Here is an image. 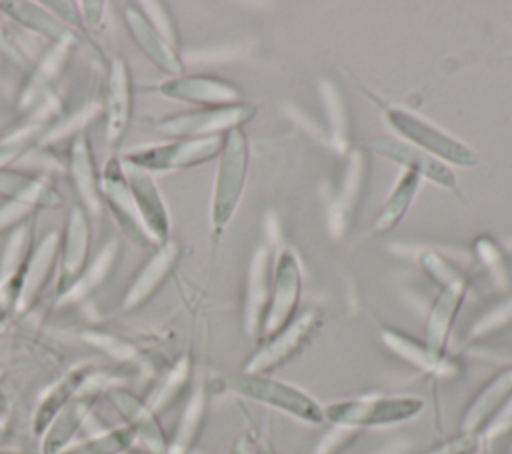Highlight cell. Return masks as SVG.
Returning a JSON list of instances; mask_svg holds the SVG:
<instances>
[{
	"mask_svg": "<svg viewBox=\"0 0 512 454\" xmlns=\"http://www.w3.org/2000/svg\"><path fill=\"white\" fill-rule=\"evenodd\" d=\"M126 78L120 72L114 74L112 78V92H110V126L114 128V136L120 134L122 126H124V118H126V108H128V90H126Z\"/></svg>",
	"mask_w": 512,
	"mask_h": 454,
	"instance_id": "83f0119b",
	"label": "cell"
},
{
	"mask_svg": "<svg viewBox=\"0 0 512 454\" xmlns=\"http://www.w3.org/2000/svg\"><path fill=\"white\" fill-rule=\"evenodd\" d=\"M190 372H192V362L188 356H182L170 370L168 374L162 378V382L158 384V388L154 390V394L148 400V406L158 414L160 410H164L166 406H170L178 394L184 390V386L190 380Z\"/></svg>",
	"mask_w": 512,
	"mask_h": 454,
	"instance_id": "d4e9b609",
	"label": "cell"
},
{
	"mask_svg": "<svg viewBox=\"0 0 512 454\" xmlns=\"http://www.w3.org/2000/svg\"><path fill=\"white\" fill-rule=\"evenodd\" d=\"M206 404H208L206 386H204V382H198L182 410V416L178 420V426H176L172 438H168L166 454H188L190 452V448L194 446V442L202 430L204 416H206Z\"/></svg>",
	"mask_w": 512,
	"mask_h": 454,
	"instance_id": "ffe728a7",
	"label": "cell"
},
{
	"mask_svg": "<svg viewBox=\"0 0 512 454\" xmlns=\"http://www.w3.org/2000/svg\"><path fill=\"white\" fill-rule=\"evenodd\" d=\"M228 454H258V452H256V446H254L252 438L244 434V436L236 438V442L232 444V448H230Z\"/></svg>",
	"mask_w": 512,
	"mask_h": 454,
	"instance_id": "d6a6232c",
	"label": "cell"
},
{
	"mask_svg": "<svg viewBox=\"0 0 512 454\" xmlns=\"http://www.w3.org/2000/svg\"><path fill=\"white\" fill-rule=\"evenodd\" d=\"M320 94H322L326 116H328V124H330L332 146L338 152H348V136H350V132H348L344 100H342L340 92L336 90V86L330 84V82H322Z\"/></svg>",
	"mask_w": 512,
	"mask_h": 454,
	"instance_id": "cb8c5ba5",
	"label": "cell"
},
{
	"mask_svg": "<svg viewBox=\"0 0 512 454\" xmlns=\"http://www.w3.org/2000/svg\"><path fill=\"white\" fill-rule=\"evenodd\" d=\"M418 264H420V268H422L438 286H444V284L452 282L454 278L462 276L446 258H442V256H440L438 252H434V250H424V252H420Z\"/></svg>",
	"mask_w": 512,
	"mask_h": 454,
	"instance_id": "4316f807",
	"label": "cell"
},
{
	"mask_svg": "<svg viewBox=\"0 0 512 454\" xmlns=\"http://www.w3.org/2000/svg\"><path fill=\"white\" fill-rule=\"evenodd\" d=\"M510 320H512V298L506 300L504 304L492 308L482 318H478L474 322V326L470 328V336H484L488 332H494L500 326H506Z\"/></svg>",
	"mask_w": 512,
	"mask_h": 454,
	"instance_id": "f1b7e54d",
	"label": "cell"
},
{
	"mask_svg": "<svg viewBox=\"0 0 512 454\" xmlns=\"http://www.w3.org/2000/svg\"><path fill=\"white\" fill-rule=\"evenodd\" d=\"M256 114V106L240 102L234 106L220 108H204L198 112H188L164 120L160 130L178 138H208V136H224L234 128H242Z\"/></svg>",
	"mask_w": 512,
	"mask_h": 454,
	"instance_id": "8992f818",
	"label": "cell"
},
{
	"mask_svg": "<svg viewBox=\"0 0 512 454\" xmlns=\"http://www.w3.org/2000/svg\"><path fill=\"white\" fill-rule=\"evenodd\" d=\"M268 454H276V452H268Z\"/></svg>",
	"mask_w": 512,
	"mask_h": 454,
	"instance_id": "e575fe53",
	"label": "cell"
},
{
	"mask_svg": "<svg viewBox=\"0 0 512 454\" xmlns=\"http://www.w3.org/2000/svg\"><path fill=\"white\" fill-rule=\"evenodd\" d=\"M300 294H302V268H300L298 256L294 254V250L284 248L272 266L270 296L264 310L258 344L270 338L272 334L280 332L284 326H288L296 318Z\"/></svg>",
	"mask_w": 512,
	"mask_h": 454,
	"instance_id": "5b68a950",
	"label": "cell"
},
{
	"mask_svg": "<svg viewBox=\"0 0 512 454\" xmlns=\"http://www.w3.org/2000/svg\"><path fill=\"white\" fill-rule=\"evenodd\" d=\"M178 256V248L176 244H168L164 246L156 256L154 260L148 264V268L142 272V276L136 280V286L130 290V294H126V302L124 306L126 308H134L138 304H142L164 280V276L168 274L170 266L174 264Z\"/></svg>",
	"mask_w": 512,
	"mask_h": 454,
	"instance_id": "7402d4cb",
	"label": "cell"
},
{
	"mask_svg": "<svg viewBox=\"0 0 512 454\" xmlns=\"http://www.w3.org/2000/svg\"><path fill=\"white\" fill-rule=\"evenodd\" d=\"M90 410V396L78 392L76 398H72L60 414L52 420L48 430L42 436V454H60L64 448L70 446L76 430L80 428L82 420L86 418Z\"/></svg>",
	"mask_w": 512,
	"mask_h": 454,
	"instance_id": "d6986e66",
	"label": "cell"
},
{
	"mask_svg": "<svg viewBox=\"0 0 512 454\" xmlns=\"http://www.w3.org/2000/svg\"><path fill=\"white\" fill-rule=\"evenodd\" d=\"M466 290H468V280L464 276L454 278L452 282L440 286V292L436 294V298L428 310L424 344L438 358L446 356V344L450 338V330H452V324L464 304Z\"/></svg>",
	"mask_w": 512,
	"mask_h": 454,
	"instance_id": "4fadbf2b",
	"label": "cell"
},
{
	"mask_svg": "<svg viewBox=\"0 0 512 454\" xmlns=\"http://www.w3.org/2000/svg\"><path fill=\"white\" fill-rule=\"evenodd\" d=\"M110 402L122 414L124 424H128L134 430L136 440L142 442V448L146 454L168 452V438L160 426L156 412L148 406V402H144L136 394L126 392L122 388H116L110 392Z\"/></svg>",
	"mask_w": 512,
	"mask_h": 454,
	"instance_id": "5bb4252c",
	"label": "cell"
},
{
	"mask_svg": "<svg viewBox=\"0 0 512 454\" xmlns=\"http://www.w3.org/2000/svg\"><path fill=\"white\" fill-rule=\"evenodd\" d=\"M476 442H478V436L462 434L460 432V436H456V438H452V440L432 448L428 454H468L470 450H474Z\"/></svg>",
	"mask_w": 512,
	"mask_h": 454,
	"instance_id": "4dcf8cb0",
	"label": "cell"
},
{
	"mask_svg": "<svg viewBox=\"0 0 512 454\" xmlns=\"http://www.w3.org/2000/svg\"><path fill=\"white\" fill-rule=\"evenodd\" d=\"M162 94L204 108L234 106L242 102L238 86L218 76H174L162 84Z\"/></svg>",
	"mask_w": 512,
	"mask_h": 454,
	"instance_id": "7c38bea8",
	"label": "cell"
},
{
	"mask_svg": "<svg viewBox=\"0 0 512 454\" xmlns=\"http://www.w3.org/2000/svg\"><path fill=\"white\" fill-rule=\"evenodd\" d=\"M136 442V434L128 424L100 432L78 444H70L60 454H120Z\"/></svg>",
	"mask_w": 512,
	"mask_h": 454,
	"instance_id": "603a6c76",
	"label": "cell"
},
{
	"mask_svg": "<svg viewBox=\"0 0 512 454\" xmlns=\"http://www.w3.org/2000/svg\"><path fill=\"white\" fill-rule=\"evenodd\" d=\"M250 146L242 128H234L224 134L222 150L218 154V170L214 180L212 204H210V226L212 238H220L244 194L248 178Z\"/></svg>",
	"mask_w": 512,
	"mask_h": 454,
	"instance_id": "6da1fadb",
	"label": "cell"
},
{
	"mask_svg": "<svg viewBox=\"0 0 512 454\" xmlns=\"http://www.w3.org/2000/svg\"><path fill=\"white\" fill-rule=\"evenodd\" d=\"M424 408L418 396H360L324 406V422L352 430L396 426L416 418Z\"/></svg>",
	"mask_w": 512,
	"mask_h": 454,
	"instance_id": "3957f363",
	"label": "cell"
},
{
	"mask_svg": "<svg viewBox=\"0 0 512 454\" xmlns=\"http://www.w3.org/2000/svg\"><path fill=\"white\" fill-rule=\"evenodd\" d=\"M380 336L390 352H394L408 364L420 368L422 372L436 374V376H452L456 372V366L452 364V360H448L446 356L442 358L434 356L424 342H418L396 328H382Z\"/></svg>",
	"mask_w": 512,
	"mask_h": 454,
	"instance_id": "ac0fdd59",
	"label": "cell"
},
{
	"mask_svg": "<svg viewBox=\"0 0 512 454\" xmlns=\"http://www.w3.org/2000/svg\"><path fill=\"white\" fill-rule=\"evenodd\" d=\"M124 176H126V180H130V188H132V194L136 198V206H138V210L142 214V220L146 222L148 230L152 232L154 238L164 240L168 236L170 222H168L166 208L162 204L160 192L156 190L154 182L138 166H130Z\"/></svg>",
	"mask_w": 512,
	"mask_h": 454,
	"instance_id": "e0dca14e",
	"label": "cell"
},
{
	"mask_svg": "<svg viewBox=\"0 0 512 454\" xmlns=\"http://www.w3.org/2000/svg\"><path fill=\"white\" fill-rule=\"evenodd\" d=\"M358 430H352V428H344V426H334L332 424V430L326 432L316 448H314V454H336L340 448H344L354 436H356Z\"/></svg>",
	"mask_w": 512,
	"mask_h": 454,
	"instance_id": "f546056e",
	"label": "cell"
},
{
	"mask_svg": "<svg viewBox=\"0 0 512 454\" xmlns=\"http://www.w3.org/2000/svg\"><path fill=\"white\" fill-rule=\"evenodd\" d=\"M474 250H476V256L480 258V262L486 266V270L490 272V276L502 284L506 282L508 278V268H506V260H504V254L500 250V246L496 244V240H492L490 236H480L476 242H474Z\"/></svg>",
	"mask_w": 512,
	"mask_h": 454,
	"instance_id": "484cf974",
	"label": "cell"
},
{
	"mask_svg": "<svg viewBox=\"0 0 512 454\" xmlns=\"http://www.w3.org/2000/svg\"><path fill=\"white\" fill-rule=\"evenodd\" d=\"M512 396V366L492 376L490 382H486L480 392L474 396V400L468 404L460 430L462 434H474L480 438V434L486 430L490 420L498 414V410L508 402Z\"/></svg>",
	"mask_w": 512,
	"mask_h": 454,
	"instance_id": "9a60e30c",
	"label": "cell"
},
{
	"mask_svg": "<svg viewBox=\"0 0 512 454\" xmlns=\"http://www.w3.org/2000/svg\"><path fill=\"white\" fill-rule=\"evenodd\" d=\"M370 146L378 156L402 166L404 170L418 174L422 180L426 178L432 184L452 190V192L458 190V180H456L454 170L448 164H444L442 160L430 156L428 152H424L400 138H376L370 142Z\"/></svg>",
	"mask_w": 512,
	"mask_h": 454,
	"instance_id": "30bf717a",
	"label": "cell"
},
{
	"mask_svg": "<svg viewBox=\"0 0 512 454\" xmlns=\"http://www.w3.org/2000/svg\"><path fill=\"white\" fill-rule=\"evenodd\" d=\"M90 378V372L86 366L74 368L70 372H66L60 380H56L46 394L40 398L38 408L32 416V430L38 438L44 436V432L48 430V426L52 424V420L60 414V410L78 396L80 388L86 384V380Z\"/></svg>",
	"mask_w": 512,
	"mask_h": 454,
	"instance_id": "2e32d148",
	"label": "cell"
},
{
	"mask_svg": "<svg viewBox=\"0 0 512 454\" xmlns=\"http://www.w3.org/2000/svg\"><path fill=\"white\" fill-rule=\"evenodd\" d=\"M316 326H318V314L312 310L302 312L280 332L272 334L270 338H266L258 344L256 352L246 362L244 372L268 374L270 370L288 362L308 342V338L312 336Z\"/></svg>",
	"mask_w": 512,
	"mask_h": 454,
	"instance_id": "52a82bcc",
	"label": "cell"
},
{
	"mask_svg": "<svg viewBox=\"0 0 512 454\" xmlns=\"http://www.w3.org/2000/svg\"><path fill=\"white\" fill-rule=\"evenodd\" d=\"M376 104H380L386 122L390 128L404 138V142L428 152L430 156L442 160L448 166H474L476 164V152L460 142L458 138L446 134L438 126L430 124L428 120L420 118L418 114L404 110L400 106L382 104L374 96H370Z\"/></svg>",
	"mask_w": 512,
	"mask_h": 454,
	"instance_id": "277c9868",
	"label": "cell"
},
{
	"mask_svg": "<svg viewBox=\"0 0 512 454\" xmlns=\"http://www.w3.org/2000/svg\"><path fill=\"white\" fill-rule=\"evenodd\" d=\"M420 184H422V178L410 170H402V174L398 176L394 188L390 190L388 198L384 200L378 216H376V222H374V230L376 232H388L392 228H396L402 218L406 216L410 204L414 202L418 190H420Z\"/></svg>",
	"mask_w": 512,
	"mask_h": 454,
	"instance_id": "44dd1931",
	"label": "cell"
},
{
	"mask_svg": "<svg viewBox=\"0 0 512 454\" xmlns=\"http://www.w3.org/2000/svg\"><path fill=\"white\" fill-rule=\"evenodd\" d=\"M224 136L208 138H186L164 146H154L128 156L130 164L150 170H180L190 168L218 156L222 150Z\"/></svg>",
	"mask_w": 512,
	"mask_h": 454,
	"instance_id": "ba28073f",
	"label": "cell"
},
{
	"mask_svg": "<svg viewBox=\"0 0 512 454\" xmlns=\"http://www.w3.org/2000/svg\"><path fill=\"white\" fill-rule=\"evenodd\" d=\"M368 178V158L364 150H350L346 154V166L340 178V184L336 188V194L328 206V228L332 236L340 238L348 232Z\"/></svg>",
	"mask_w": 512,
	"mask_h": 454,
	"instance_id": "9c48e42d",
	"label": "cell"
},
{
	"mask_svg": "<svg viewBox=\"0 0 512 454\" xmlns=\"http://www.w3.org/2000/svg\"><path fill=\"white\" fill-rule=\"evenodd\" d=\"M226 386L230 392L242 398L280 410L306 424L324 422V406L316 398H312L308 392L300 390L298 386H292L268 374H252L242 370L238 374L226 376Z\"/></svg>",
	"mask_w": 512,
	"mask_h": 454,
	"instance_id": "7a4b0ae2",
	"label": "cell"
},
{
	"mask_svg": "<svg viewBox=\"0 0 512 454\" xmlns=\"http://www.w3.org/2000/svg\"><path fill=\"white\" fill-rule=\"evenodd\" d=\"M272 284V250L268 244L258 246L248 264L246 272V288H244V302H242V326L250 340H260V328L264 310L270 296Z\"/></svg>",
	"mask_w": 512,
	"mask_h": 454,
	"instance_id": "8fae6325",
	"label": "cell"
},
{
	"mask_svg": "<svg viewBox=\"0 0 512 454\" xmlns=\"http://www.w3.org/2000/svg\"><path fill=\"white\" fill-rule=\"evenodd\" d=\"M120 454H146L144 450H132V448H128V450H124V452H120Z\"/></svg>",
	"mask_w": 512,
	"mask_h": 454,
	"instance_id": "836d02e7",
	"label": "cell"
},
{
	"mask_svg": "<svg viewBox=\"0 0 512 454\" xmlns=\"http://www.w3.org/2000/svg\"><path fill=\"white\" fill-rule=\"evenodd\" d=\"M20 286H22V276L12 278L6 286L0 288V326L6 320V316L10 314V310L16 306Z\"/></svg>",
	"mask_w": 512,
	"mask_h": 454,
	"instance_id": "1f68e13d",
	"label": "cell"
}]
</instances>
